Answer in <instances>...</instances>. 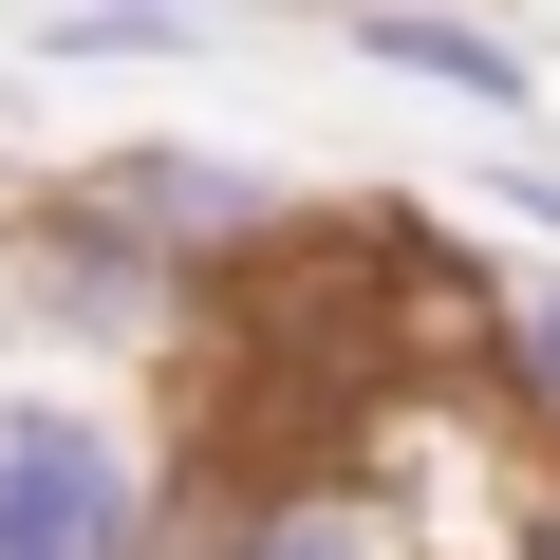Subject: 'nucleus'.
Wrapping results in <instances>:
<instances>
[{"instance_id":"obj_3","label":"nucleus","mask_w":560,"mask_h":560,"mask_svg":"<svg viewBox=\"0 0 560 560\" xmlns=\"http://www.w3.org/2000/svg\"><path fill=\"white\" fill-rule=\"evenodd\" d=\"M243 560H393V541H374V504H300V523H261Z\"/></svg>"},{"instance_id":"obj_2","label":"nucleus","mask_w":560,"mask_h":560,"mask_svg":"<svg viewBox=\"0 0 560 560\" xmlns=\"http://www.w3.org/2000/svg\"><path fill=\"white\" fill-rule=\"evenodd\" d=\"M393 75H448V94H486V113H523V57H486V38H448V20H355Z\"/></svg>"},{"instance_id":"obj_1","label":"nucleus","mask_w":560,"mask_h":560,"mask_svg":"<svg viewBox=\"0 0 560 560\" xmlns=\"http://www.w3.org/2000/svg\"><path fill=\"white\" fill-rule=\"evenodd\" d=\"M131 541V448L94 411H0V560H113Z\"/></svg>"},{"instance_id":"obj_4","label":"nucleus","mask_w":560,"mask_h":560,"mask_svg":"<svg viewBox=\"0 0 560 560\" xmlns=\"http://www.w3.org/2000/svg\"><path fill=\"white\" fill-rule=\"evenodd\" d=\"M504 374H523V393L560 411V300H523V318H504Z\"/></svg>"},{"instance_id":"obj_5","label":"nucleus","mask_w":560,"mask_h":560,"mask_svg":"<svg viewBox=\"0 0 560 560\" xmlns=\"http://www.w3.org/2000/svg\"><path fill=\"white\" fill-rule=\"evenodd\" d=\"M523 560H560V523H541V541H523Z\"/></svg>"}]
</instances>
